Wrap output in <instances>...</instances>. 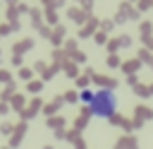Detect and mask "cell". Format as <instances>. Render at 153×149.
Here are the masks:
<instances>
[{"mask_svg":"<svg viewBox=\"0 0 153 149\" xmlns=\"http://www.w3.org/2000/svg\"><path fill=\"white\" fill-rule=\"evenodd\" d=\"M115 111H117V96H115V91L100 89V91L93 94V99H91V113L96 118H103L105 120V118L115 115Z\"/></svg>","mask_w":153,"mask_h":149,"instance_id":"6da1fadb","label":"cell"},{"mask_svg":"<svg viewBox=\"0 0 153 149\" xmlns=\"http://www.w3.org/2000/svg\"><path fill=\"white\" fill-rule=\"evenodd\" d=\"M81 99H84V101H91V99H93V94H91V91H84V96H81Z\"/></svg>","mask_w":153,"mask_h":149,"instance_id":"7a4b0ae2","label":"cell"}]
</instances>
